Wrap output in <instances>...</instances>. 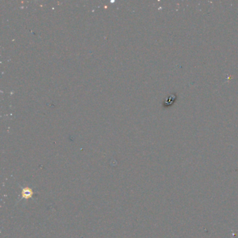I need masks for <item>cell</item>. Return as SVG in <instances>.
<instances>
[{"mask_svg":"<svg viewBox=\"0 0 238 238\" xmlns=\"http://www.w3.org/2000/svg\"><path fill=\"white\" fill-rule=\"evenodd\" d=\"M33 192L29 188H25L23 189V191H22V196L25 199H27L29 198H31L32 196Z\"/></svg>","mask_w":238,"mask_h":238,"instance_id":"6da1fadb","label":"cell"}]
</instances>
